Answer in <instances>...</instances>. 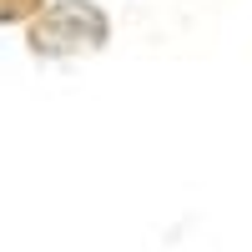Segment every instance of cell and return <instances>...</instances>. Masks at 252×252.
I'll return each instance as SVG.
<instances>
[{
	"label": "cell",
	"instance_id": "2",
	"mask_svg": "<svg viewBox=\"0 0 252 252\" xmlns=\"http://www.w3.org/2000/svg\"><path fill=\"white\" fill-rule=\"evenodd\" d=\"M51 0H0V26H31Z\"/></svg>",
	"mask_w": 252,
	"mask_h": 252
},
{
	"label": "cell",
	"instance_id": "1",
	"mask_svg": "<svg viewBox=\"0 0 252 252\" xmlns=\"http://www.w3.org/2000/svg\"><path fill=\"white\" fill-rule=\"evenodd\" d=\"M111 40V15L96 0H51L31 26H26V51L40 61H66V56H91Z\"/></svg>",
	"mask_w": 252,
	"mask_h": 252
}]
</instances>
